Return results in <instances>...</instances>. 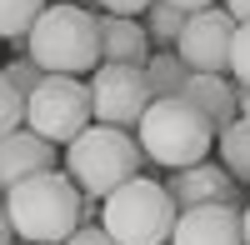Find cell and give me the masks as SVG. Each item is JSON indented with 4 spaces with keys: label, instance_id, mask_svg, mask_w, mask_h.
Wrapping results in <instances>:
<instances>
[{
    "label": "cell",
    "instance_id": "obj_1",
    "mask_svg": "<svg viewBox=\"0 0 250 245\" xmlns=\"http://www.w3.org/2000/svg\"><path fill=\"white\" fill-rule=\"evenodd\" d=\"M90 215V200L70 185L65 170H45L5 190V225L20 245H65Z\"/></svg>",
    "mask_w": 250,
    "mask_h": 245
},
{
    "label": "cell",
    "instance_id": "obj_2",
    "mask_svg": "<svg viewBox=\"0 0 250 245\" xmlns=\"http://www.w3.org/2000/svg\"><path fill=\"white\" fill-rule=\"evenodd\" d=\"M25 55L45 75H95L100 70V15L85 5H45V15L35 20V30L25 35Z\"/></svg>",
    "mask_w": 250,
    "mask_h": 245
},
{
    "label": "cell",
    "instance_id": "obj_3",
    "mask_svg": "<svg viewBox=\"0 0 250 245\" xmlns=\"http://www.w3.org/2000/svg\"><path fill=\"white\" fill-rule=\"evenodd\" d=\"M135 140H140V155L155 160L165 170H190V165H205L215 150V130L190 100H150V110L140 115L135 125Z\"/></svg>",
    "mask_w": 250,
    "mask_h": 245
},
{
    "label": "cell",
    "instance_id": "obj_4",
    "mask_svg": "<svg viewBox=\"0 0 250 245\" xmlns=\"http://www.w3.org/2000/svg\"><path fill=\"white\" fill-rule=\"evenodd\" d=\"M60 160H65V175L70 185L80 195H115L120 185H130V180L140 175V140L130 130H110V125H90L85 135H75L65 150H60Z\"/></svg>",
    "mask_w": 250,
    "mask_h": 245
},
{
    "label": "cell",
    "instance_id": "obj_5",
    "mask_svg": "<svg viewBox=\"0 0 250 245\" xmlns=\"http://www.w3.org/2000/svg\"><path fill=\"white\" fill-rule=\"evenodd\" d=\"M175 200L160 180L135 175L130 185H120L115 195L100 200V230L115 245H170L175 230Z\"/></svg>",
    "mask_w": 250,
    "mask_h": 245
},
{
    "label": "cell",
    "instance_id": "obj_6",
    "mask_svg": "<svg viewBox=\"0 0 250 245\" xmlns=\"http://www.w3.org/2000/svg\"><path fill=\"white\" fill-rule=\"evenodd\" d=\"M95 125L90 120V90L85 80H70V75H45L40 85L25 95V130L40 135L45 145L65 150L75 135H85Z\"/></svg>",
    "mask_w": 250,
    "mask_h": 245
},
{
    "label": "cell",
    "instance_id": "obj_7",
    "mask_svg": "<svg viewBox=\"0 0 250 245\" xmlns=\"http://www.w3.org/2000/svg\"><path fill=\"white\" fill-rule=\"evenodd\" d=\"M90 120L95 125H110V130H130L140 125V115L150 110V85H145V70L135 65H100L90 80Z\"/></svg>",
    "mask_w": 250,
    "mask_h": 245
},
{
    "label": "cell",
    "instance_id": "obj_8",
    "mask_svg": "<svg viewBox=\"0 0 250 245\" xmlns=\"http://www.w3.org/2000/svg\"><path fill=\"white\" fill-rule=\"evenodd\" d=\"M230 45H235V20L225 5H215V10L185 15L175 55L190 75H230Z\"/></svg>",
    "mask_w": 250,
    "mask_h": 245
},
{
    "label": "cell",
    "instance_id": "obj_9",
    "mask_svg": "<svg viewBox=\"0 0 250 245\" xmlns=\"http://www.w3.org/2000/svg\"><path fill=\"white\" fill-rule=\"evenodd\" d=\"M170 200H175V210H200V205H235L240 210V190H235V180L225 175L220 165H190V170H175L170 175Z\"/></svg>",
    "mask_w": 250,
    "mask_h": 245
},
{
    "label": "cell",
    "instance_id": "obj_10",
    "mask_svg": "<svg viewBox=\"0 0 250 245\" xmlns=\"http://www.w3.org/2000/svg\"><path fill=\"white\" fill-rule=\"evenodd\" d=\"M55 160H60V150L45 145L40 135H30V130L5 135L0 140V190H15V185H25V180L55 170Z\"/></svg>",
    "mask_w": 250,
    "mask_h": 245
},
{
    "label": "cell",
    "instance_id": "obj_11",
    "mask_svg": "<svg viewBox=\"0 0 250 245\" xmlns=\"http://www.w3.org/2000/svg\"><path fill=\"white\" fill-rule=\"evenodd\" d=\"M170 245H245L240 240V210L235 205H200V210H180Z\"/></svg>",
    "mask_w": 250,
    "mask_h": 245
},
{
    "label": "cell",
    "instance_id": "obj_12",
    "mask_svg": "<svg viewBox=\"0 0 250 245\" xmlns=\"http://www.w3.org/2000/svg\"><path fill=\"white\" fill-rule=\"evenodd\" d=\"M180 100H190V105L210 120V130H230L235 120H240V90H235V80L230 75H190L185 80V90Z\"/></svg>",
    "mask_w": 250,
    "mask_h": 245
},
{
    "label": "cell",
    "instance_id": "obj_13",
    "mask_svg": "<svg viewBox=\"0 0 250 245\" xmlns=\"http://www.w3.org/2000/svg\"><path fill=\"white\" fill-rule=\"evenodd\" d=\"M150 35H145L140 20H120V15H105L100 20V65H135L145 70L150 60Z\"/></svg>",
    "mask_w": 250,
    "mask_h": 245
},
{
    "label": "cell",
    "instance_id": "obj_14",
    "mask_svg": "<svg viewBox=\"0 0 250 245\" xmlns=\"http://www.w3.org/2000/svg\"><path fill=\"white\" fill-rule=\"evenodd\" d=\"M185 80H190V70L180 65L175 50H155L150 60H145V85H150V100H175L185 90Z\"/></svg>",
    "mask_w": 250,
    "mask_h": 245
},
{
    "label": "cell",
    "instance_id": "obj_15",
    "mask_svg": "<svg viewBox=\"0 0 250 245\" xmlns=\"http://www.w3.org/2000/svg\"><path fill=\"white\" fill-rule=\"evenodd\" d=\"M215 155H220V170L235 185H250V130H245V120H235L230 130L215 135Z\"/></svg>",
    "mask_w": 250,
    "mask_h": 245
},
{
    "label": "cell",
    "instance_id": "obj_16",
    "mask_svg": "<svg viewBox=\"0 0 250 245\" xmlns=\"http://www.w3.org/2000/svg\"><path fill=\"white\" fill-rule=\"evenodd\" d=\"M140 25H145V35H150V50H175V40L185 30V15L175 5H165V0H155V5L145 10Z\"/></svg>",
    "mask_w": 250,
    "mask_h": 245
},
{
    "label": "cell",
    "instance_id": "obj_17",
    "mask_svg": "<svg viewBox=\"0 0 250 245\" xmlns=\"http://www.w3.org/2000/svg\"><path fill=\"white\" fill-rule=\"evenodd\" d=\"M40 15L45 0H0V40H25Z\"/></svg>",
    "mask_w": 250,
    "mask_h": 245
},
{
    "label": "cell",
    "instance_id": "obj_18",
    "mask_svg": "<svg viewBox=\"0 0 250 245\" xmlns=\"http://www.w3.org/2000/svg\"><path fill=\"white\" fill-rule=\"evenodd\" d=\"M15 130H25V95H20L5 80V70H0V140L15 135Z\"/></svg>",
    "mask_w": 250,
    "mask_h": 245
},
{
    "label": "cell",
    "instance_id": "obj_19",
    "mask_svg": "<svg viewBox=\"0 0 250 245\" xmlns=\"http://www.w3.org/2000/svg\"><path fill=\"white\" fill-rule=\"evenodd\" d=\"M230 80L235 90H250V20L235 25V45H230Z\"/></svg>",
    "mask_w": 250,
    "mask_h": 245
},
{
    "label": "cell",
    "instance_id": "obj_20",
    "mask_svg": "<svg viewBox=\"0 0 250 245\" xmlns=\"http://www.w3.org/2000/svg\"><path fill=\"white\" fill-rule=\"evenodd\" d=\"M0 70H5V80H10V85H15L20 95H30V90L40 85V80H45V70H40V65H35L30 55H15L10 65H0Z\"/></svg>",
    "mask_w": 250,
    "mask_h": 245
},
{
    "label": "cell",
    "instance_id": "obj_21",
    "mask_svg": "<svg viewBox=\"0 0 250 245\" xmlns=\"http://www.w3.org/2000/svg\"><path fill=\"white\" fill-rule=\"evenodd\" d=\"M105 15H120V20H145V10L155 5V0H95Z\"/></svg>",
    "mask_w": 250,
    "mask_h": 245
},
{
    "label": "cell",
    "instance_id": "obj_22",
    "mask_svg": "<svg viewBox=\"0 0 250 245\" xmlns=\"http://www.w3.org/2000/svg\"><path fill=\"white\" fill-rule=\"evenodd\" d=\"M65 245H115V240H110L105 230H100V225H80V230H75Z\"/></svg>",
    "mask_w": 250,
    "mask_h": 245
},
{
    "label": "cell",
    "instance_id": "obj_23",
    "mask_svg": "<svg viewBox=\"0 0 250 245\" xmlns=\"http://www.w3.org/2000/svg\"><path fill=\"white\" fill-rule=\"evenodd\" d=\"M165 5H175L180 15H195V10H215L220 0H165Z\"/></svg>",
    "mask_w": 250,
    "mask_h": 245
},
{
    "label": "cell",
    "instance_id": "obj_24",
    "mask_svg": "<svg viewBox=\"0 0 250 245\" xmlns=\"http://www.w3.org/2000/svg\"><path fill=\"white\" fill-rule=\"evenodd\" d=\"M220 5L230 10V20H235V25H245V20H250V0H220Z\"/></svg>",
    "mask_w": 250,
    "mask_h": 245
},
{
    "label": "cell",
    "instance_id": "obj_25",
    "mask_svg": "<svg viewBox=\"0 0 250 245\" xmlns=\"http://www.w3.org/2000/svg\"><path fill=\"white\" fill-rule=\"evenodd\" d=\"M240 120H245V130H250V90H240Z\"/></svg>",
    "mask_w": 250,
    "mask_h": 245
},
{
    "label": "cell",
    "instance_id": "obj_26",
    "mask_svg": "<svg viewBox=\"0 0 250 245\" xmlns=\"http://www.w3.org/2000/svg\"><path fill=\"white\" fill-rule=\"evenodd\" d=\"M240 240H245V245H250V205H245V210H240Z\"/></svg>",
    "mask_w": 250,
    "mask_h": 245
},
{
    "label": "cell",
    "instance_id": "obj_27",
    "mask_svg": "<svg viewBox=\"0 0 250 245\" xmlns=\"http://www.w3.org/2000/svg\"><path fill=\"white\" fill-rule=\"evenodd\" d=\"M0 245H15V235H10V225H5V215H0Z\"/></svg>",
    "mask_w": 250,
    "mask_h": 245
},
{
    "label": "cell",
    "instance_id": "obj_28",
    "mask_svg": "<svg viewBox=\"0 0 250 245\" xmlns=\"http://www.w3.org/2000/svg\"><path fill=\"white\" fill-rule=\"evenodd\" d=\"M0 215H5V190H0Z\"/></svg>",
    "mask_w": 250,
    "mask_h": 245
},
{
    "label": "cell",
    "instance_id": "obj_29",
    "mask_svg": "<svg viewBox=\"0 0 250 245\" xmlns=\"http://www.w3.org/2000/svg\"><path fill=\"white\" fill-rule=\"evenodd\" d=\"M50 5H70V0H50Z\"/></svg>",
    "mask_w": 250,
    "mask_h": 245
},
{
    "label": "cell",
    "instance_id": "obj_30",
    "mask_svg": "<svg viewBox=\"0 0 250 245\" xmlns=\"http://www.w3.org/2000/svg\"><path fill=\"white\" fill-rule=\"evenodd\" d=\"M15 245H20V240H15Z\"/></svg>",
    "mask_w": 250,
    "mask_h": 245
}]
</instances>
